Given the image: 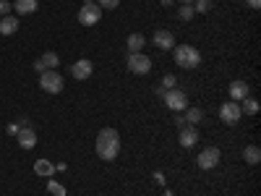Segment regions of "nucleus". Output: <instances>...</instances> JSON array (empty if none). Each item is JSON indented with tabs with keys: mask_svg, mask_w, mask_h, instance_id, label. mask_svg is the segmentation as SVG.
<instances>
[{
	"mask_svg": "<svg viewBox=\"0 0 261 196\" xmlns=\"http://www.w3.org/2000/svg\"><path fill=\"white\" fill-rule=\"evenodd\" d=\"M241 113H246V115H256V113H258V102L251 100V97H246L243 105H241Z\"/></svg>",
	"mask_w": 261,
	"mask_h": 196,
	"instance_id": "20",
	"label": "nucleus"
},
{
	"mask_svg": "<svg viewBox=\"0 0 261 196\" xmlns=\"http://www.w3.org/2000/svg\"><path fill=\"white\" fill-rule=\"evenodd\" d=\"M144 42H146V39H144L139 32L130 34V37H128V50H130V53H141V50H144Z\"/></svg>",
	"mask_w": 261,
	"mask_h": 196,
	"instance_id": "17",
	"label": "nucleus"
},
{
	"mask_svg": "<svg viewBox=\"0 0 261 196\" xmlns=\"http://www.w3.org/2000/svg\"><path fill=\"white\" fill-rule=\"evenodd\" d=\"M230 97L238 102V100H246L248 97V84L246 81H232L230 84Z\"/></svg>",
	"mask_w": 261,
	"mask_h": 196,
	"instance_id": "14",
	"label": "nucleus"
},
{
	"mask_svg": "<svg viewBox=\"0 0 261 196\" xmlns=\"http://www.w3.org/2000/svg\"><path fill=\"white\" fill-rule=\"evenodd\" d=\"M118 3H120V0H99V8H107V11H113V8H118Z\"/></svg>",
	"mask_w": 261,
	"mask_h": 196,
	"instance_id": "26",
	"label": "nucleus"
},
{
	"mask_svg": "<svg viewBox=\"0 0 261 196\" xmlns=\"http://www.w3.org/2000/svg\"><path fill=\"white\" fill-rule=\"evenodd\" d=\"M175 63L180 65V68H199L201 65V53L196 50V47H191V45H180V47H175Z\"/></svg>",
	"mask_w": 261,
	"mask_h": 196,
	"instance_id": "2",
	"label": "nucleus"
},
{
	"mask_svg": "<svg viewBox=\"0 0 261 196\" xmlns=\"http://www.w3.org/2000/svg\"><path fill=\"white\" fill-rule=\"evenodd\" d=\"M180 3H183V6H191V3H193V0H180Z\"/></svg>",
	"mask_w": 261,
	"mask_h": 196,
	"instance_id": "32",
	"label": "nucleus"
},
{
	"mask_svg": "<svg viewBox=\"0 0 261 196\" xmlns=\"http://www.w3.org/2000/svg\"><path fill=\"white\" fill-rule=\"evenodd\" d=\"M196 162H199L201 170H212V167H217V162H220V149H217V146H206L201 155L196 157Z\"/></svg>",
	"mask_w": 261,
	"mask_h": 196,
	"instance_id": "7",
	"label": "nucleus"
},
{
	"mask_svg": "<svg viewBox=\"0 0 261 196\" xmlns=\"http://www.w3.org/2000/svg\"><path fill=\"white\" fill-rule=\"evenodd\" d=\"M193 13H206L209 8H212V0H193Z\"/></svg>",
	"mask_w": 261,
	"mask_h": 196,
	"instance_id": "22",
	"label": "nucleus"
},
{
	"mask_svg": "<svg viewBox=\"0 0 261 196\" xmlns=\"http://www.w3.org/2000/svg\"><path fill=\"white\" fill-rule=\"evenodd\" d=\"M196 141H199V131H196V126H183V128H180V144L188 149V146H193Z\"/></svg>",
	"mask_w": 261,
	"mask_h": 196,
	"instance_id": "12",
	"label": "nucleus"
},
{
	"mask_svg": "<svg viewBox=\"0 0 261 196\" xmlns=\"http://www.w3.org/2000/svg\"><path fill=\"white\" fill-rule=\"evenodd\" d=\"M241 105H238V102H225L222 107H220V118L225 120V123H238V120H241Z\"/></svg>",
	"mask_w": 261,
	"mask_h": 196,
	"instance_id": "8",
	"label": "nucleus"
},
{
	"mask_svg": "<svg viewBox=\"0 0 261 196\" xmlns=\"http://www.w3.org/2000/svg\"><path fill=\"white\" fill-rule=\"evenodd\" d=\"M34 71H37V74H45V71H47V68H45V63H42L39 58L34 60Z\"/></svg>",
	"mask_w": 261,
	"mask_h": 196,
	"instance_id": "28",
	"label": "nucleus"
},
{
	"mask_svg": "<svg viewBox=\"0 0 261 196\" xmlns=\"http://www.w3.org/2000/svg\"><path fill=\"white\" fill-rule=\"evenodd\" d=\"M18 32V18L16 16H3L0 18V34H16Z\"/></svg>",
	"mask_w": 261,
	"mask_h": 196,
	"instance_id": "13",
	"label": "nucleus"
},
{
	"mask_svg": "<svg viewBox=\"0 0 261 196\" xmlns=\"http://www.w3.org/2000/svg\"><path fill=\"white\" fill-rule=\"evenodd\" d=\"M243 160H246L248 165H258V162H261V149H258V146H246V149H243Z\"/></svg>",
	"mask_w": 261,
	"mask_h": 196,
	"instance_id": "16",
	"label": "nucleus"
},
{
	"mask_svg": "<svg viewBox=\"0 0 261 196\" xmlns=\"http://www.w3.org/2000/svg\"><path fill=\"white\" fill-rule=\"evenodd\" d=\"M120 152V134L115 128H102L97 134V155L105 162H113Z\"/></svg>",
	"mask_w": 261,
	"mask_h": 196,
	"instance_id": "1",
	"label": "nucleus"
},
{
	"mask_svg": "<svg viewBox=\"0 0 261 196\" xmlns=\"http://www.w3.org/2000/svg\"><path fill=\"white\" fill-rule=\"evenodd\" d=\"M175 84H178V79L172 76V74H167V76L162 79V86H160V89H175Z\"/></svg>",
	"mask_w": 261,
	"mask_h": 196,
	"instance_id": "23",
	"label": "nucleus"
},
{
	"mask_svg": "<svg viewBox=\"0 0 261 196\" xmlns=\"http://www.w3.org/2000/svg\"><path fill=\"white\" fill-rule=\"evenodd\" d=\"M248 6H251V8H258V6H261V0H248Z\"/></svg>",
	"mask_w": 261,
	"mask_h": 196,
	"instance_id": "30",
	"label": "nucleus"
},
{
	"mask_svg": "<svg viewBox=\"0 0 261 196\" xmlns=\"http://www.w3.org/2000/svg\"><path fill=\"white\" fill-rule=\"evenodd\" d=\"M193 18V6H183L180 8V21H191Z\"/></svg>",
	"mask_w": 261,
	"mask_h": 196,
	"instance_id": "25",
	"label": "nucleus"
},
{
	"mask_svg": "<svg viewBox=\"0 0 261 196\" xmlns=\"http://www.w3.org/2000/svg\"><path fill=\"white\" fill-rule=\"evenodd\" d=\"M11 8L21 16H27V13H34L37 11V0H16V3H11Z\"/></svg>",
	"mask_w": 261,
	"mask_h": 196,
	"instance_id": "15",
	"label": "nucleus"
},
{
	"mask_svg": "<svg viewBox=\"0 0 261 196\" xmlns=\"http://www.w3.org/2000/svg\"><path fill=\"white\" fill-rule=\"evenodd\" d=\"M84 3H94V0H84Z\"/></svg>",
	"mask_w": 261,
	"mask_h": 196,
	"instance_id": "33",
	"label": "nucleus"
},
{
	"mask_svg": "<svg viewBox=\"0 0 261 196\" xmlns=\"http://www.w3.org/2000/svg\"><path fill=\"white\" fill-rule=\"evenodd\" d=\"M73 76L79 79V81H84V79H89L92 76V71H94V65H92V60L89 58H81V60H76L73 63Z\"/></svg>",
	"mask_w": 261,
	"mask_h": 196,
	"instance_id": "9",
	"label": "nucleus"
},
{
	"mask_svg": "<svg viewBox=\"0 0 261 196\" xmlns=\"http://www.w3.org/2000/svg\"><path fill=\"white\" fill-rule=\"evenodd\" d=\"M128 71L136 74V76H146L151 71V60L144 53H130L128 55Z\"/></svg>",
	"mask_w": 261,
	"mask_h": 196,
	"instance_id": "6",
	"label": "nucleus"
},
{
	"mask_svg": "<svg viewBox=\"0 0 261 196\" xmlns=\"http://www.w3.org/2000/svg\"><path fill=\"white\" fill-rule=\"evenodd\" d=\"M154 45H157L160 50H170V47H175V37H172L167 29H160V32L154 34Z\"/></svg>",
	"mask_w": 261,
	"mask_h": 196,
	"instance_id": "11",
	"label": "nucleus"
},
{
	"mask_svg": "<svg viewBox=\"0 0 261 196\" xmlns=\"http://www.w3.org/2000/svg\"><path fill=\"white\" fill-rule=\"evenodd\" d=\"M11 13V3L8 0H0V16H8Z\"/></svg>",
	"mask_w": 261,
	"mask_h": 196,
	"instance_id": "27",
	"label": "nucleus"
},
{
	"mask_svg": "<svg viewBox=\"0 0 261 196\" xmlns=\"http://www.w3.org/2000/svg\"><path fill=\"white\" fill-rule=\"evenodd\" d=\"M39 60H42V63H45V68H47V71H55V68H58V63H60V58H58V53H53V50H47V53H45V55H42Z\"/></svg>",
	"mask_w": 261,
	"mask_h": 196,
	"instance_id": "18",
	"label": "nucleus"
},
{
	"mask_svg": "<svg viewBox=\"0 0 261 196\" xmlns=\"http://www.w3.org/2000/svg\"><path fill=\"white\" fill-rule=\"evenodd\" d=\"M160 94H162V100H165V105L170 107V110H186V105H188V100H186V94H183V89H160Z\"/></svg>",
	"mask_w": 261,
	"mask_h": 196,
	"instance_id": "3",
	"label": "nucleus"
},
{
	"mask_svg": "<svg viewBox=\"0 0 261 196\" xmlns=\"http://www.w3.org/2000/svg\"><path fill=\"white\" fill-rule=\"evenodd\" d=\"M160 3H162V6H172V0H160Z\"/></svg>",
	"mask_w": 261,
	"mask_h": 196,
	"instance_id": "31",
	"label": "nucleus"
},
{
	"mask_svg": "<svg viewBox=\"0 0 261 196\" xmlns=\"http://www.w3.org/2000/svg\"><path fill=\"white\" fill-rule=\"evenodd\" d=\"M39 86L47 94H60L63 92V79H60L58 71H45V74H39Z\"/></svg>",
	"mask_w": 261,
	"mask_h": 196,
	"instance_id": "4",
	"label": "nucleus"
},
{
	"mask_svg": "<svg viewBox=\"0 0 261 196\" xmlns=\"http://www.w3.org/2000/svg\"><path fill=\"white\" fill-rule=\"evenodd\" d=\"M99 18H102V8L97 3H84L81 11H79V24L84 27H94L99 24Z\"/></svg>",
	"mask_w": 261,
	"mask_h": 196,
	"instance_id": "5",
	"label": "nucleus"
},
{
	"mask_svg": "<svg viewBox=\"0 0 261 196\" xmlns=\"http://www.w3.org/2000/svg\"><path fill=\"white\" fill-rule=\"evenodd\" d=\"M34 170H37V173H39V176H50V173H53V170H55V165H50V162H47V160H39V162H37V165H34Z\"/></svg>",
	"mask_w": 261,
	"mask_h": 196,
	"instance_id": "21",
	"label": "nucleus"
},
{
	"mask_svg": "<svg viewBox=\"0 0 261 196\" xmlns=\"http://www.w3.org/2000/svg\"><path fill=\"white\" fill-rule=\"evenodd\" d=\"M16 141H18L21 149H32V146L37 144V134H34L29 126H24V128H21L18 134H16Z\"/></svg>",
	"mask_w": 261,
	"mask_h": 196,
	"instance_id": "10",
	"label": "nucleus"
},
{
	"mask_svg": "<svg viewBox=\"0 0 261 196\" xmlns=\"http://www.w3.org/2000/svg\"><path fill=\"white\" fill-rule=\"evenodd\" d=\"M18 131H21V126H18V123H11V126H8V134H11V136H16Z\"/></svg>",
	"mask_w": 261,
	"mask_h": 196,
	"instance_id": "29",
	"label": "nucleus"
},
{
	"mask_svg": "<svg viewBox=\"0 0 261 196\" xmlns=\"http://www.w3.org/2000/svg\"><path fill=\"white\" fill-rule=\"evenodd\" d=\"M47 188H50V193H55V196H65V188H63L60 183H55V181H50Z\"/></svg>",
	"mask_w": 261,
	"mask_h": 196,
	"instance_id": "24",
	"label": "nucleus"
},
{
	"mask_svg": "<svg viewBox=\"0 0 261 196\" xmlns=\"http://www.w3.org/2000/svg\"><path fill=\"white\" fill-rule=\"evenodd\" d=\"M204 120V113L199 110V107H191V110H186V123L188 126H199Z\"/></svg>",
	"mask_w": 261,
	"mask_h": 196,
	"instance_id": "19",
	"label": "nucleus"
}]
</instances>
